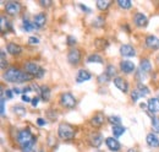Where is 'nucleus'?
<instances>
[{"mask_svg":"<svg viewBox=\"0 0 159 152\" xmlns=\"http://www.w3.org/2000/svg\"><path fill=\"white\" fill-rule=\"evenodd\" d=\"M45 115H47V118H49L52 121H55V120L58 119V118H57V116H58V113H57L54 109H48Z\"/></svg>","mask_w":159,"mask_h":152,"instance_id":"obj_41","label":"nucleus"},{"mask_svg":"<svg viewBox=\"0 0 159 152\" xmlns=\"http://www.w3.org/2000/svg\"><path fill=\"white\" fill-rule=\"evenodd\" d=\"M104 73L109 76L110 78L114 80V78L118 76V69H116V66H115L114 64L109 63V64H107V66H105V71H104Z\"/></svg>","mask_w":159,"mask_h":152,"instance_id":"obj_25","label":"nucleus"},{"mask_svg":"<svg viewBox=\"0 0 159 152\" xmlns=\"http://www.w3.org/2000/svg\"><path fill=\"white\" fill-rule=\"evenodd\" d=\"M38 152H45V151H44L43 149H40V150H39V151H38Z\"/></svg>","mask_w":159,"mask_h":152,"instance_id":"obj_55","label":"nucleus"},{"mask_svg":"<svg viewBox=\"0 0 159 152\" xmlns=\"http://www.w3.org/2000/svg\"><path fill=\"white\" fill-rule=\"evenodd\" d=\"M104 121H105V116H104V114L102 113V112L94 113L92 115V118L89 119L91 125L94 126V128H100V126L104 124Z\"/></svg>","mask_w":159,"mask_h":152,"instance_id":"obj_19","label":"nucleus"},{"mask_svg":"<svg viewBox=\"0 0 159 152\" xmlns=\"http://www.w3.org/2000/svg\"><path fill=\"white\" fill-rule=\"evenodd\" d=\"M147 107L151 114H158L159 113V97H151L147 101Z\"/></svg>","mask_w":159,"mask_h":152,"instance_id":"obj_18","label":"nucleus"},{"mask_svg":"<svg viewBox=\"0 0 159 152\" xmlns=\"http://www.w3.org/2000/svg\"><path fill=\"white\" fill-rule=\"evenodd\" d=\"M79 7L83 11V12H86V14H92V9H91V7H88L87 5L82 4V2H80L79 4Z\"/></svg>","mask_w":159,"mask_h":152,"instance_id":"obj_45","label":"nucleus"},{"mask_svg":"<svg viewBox=\"0 0 159 152\" xmlns=\"http://www.w3.org/2000/svg\"><path fill=\"white\" fill-rule=\"evenodd\" d=\"M5 99H6V97H5V95H4V88H1V97H0L1 109H0V112H1V116H2V118L5 116Z\"/></svg>","mask_w":159,"mask_h":152,"instance_id":"obj_39","label":"nucleus"},{"mask_svg":"<svg viewBox=\"0 0 159 152\" xmlns=\"http://www.w3.org/2000/svg\"><path fill=\"white\" fill-rule=\"evenodd\" d=\"M116 4H118L120 10L127 11V10H131V9H132V2H131L130 0H118Z\"/></svg>","mask_w":159,"mask_h":152,"instance_id":"obj_32","label":"nucleus"},{"mask_svg":"<svg viewBox=\"0 0 159 152\" xmlns=\"http://www.w3.org/2000/svg\"><path fill=\"white\" fill-rule=\"evenodd\" d=\"M12 112H14V114H15L16 116L23 118V116L27 114V109H26L23 106H21V104H15V106L12 107Z\"/></svg>","mask_w":159,"mask_h":152,"instance_id":"obj_29","label":"nucleus"},{"mask_svg":"<svg viewBox=\"0 0 159 152\" xmlns=\"http://www.w3.org/2000/svg\"><path fill=\"white\" fill-rule=\"evenodd\" d=\"M37 140H38L37 136H34V139H33L31 142L20 146L21 152H34V146H36V144H37Z\"/></svg>","mask_w":159,"mask_h":152,"instance_id":"obj_26","label":"nucleus"},{"mask_svg":"<svg viewBox=\"0 0 159 152\" xmlns=\"http://www.w3.org/2000/svg\"><path fill=\"white\" fill-rule=\"evenodd\" d=\"M4 11L7 16H17L20 15V12L22 11V4L20 1H15V0H10L6 1L4 4Z\"/></svg>","mask_w":159,"mask_h":152,"instance_id":"obj_5","label":"nucleus"},{"mask_svg":"<svg viewBox=\"0 0 159 152\" xmlns=\"http://www.w3.org/2000/svg\"><path fill=\"white\" fill-rule=\"evenodd\" d=\"M105 146L109 151L111 152H119L121 150V144L119 142V140L114 136H108L105 139Z\"/></svg>","mask_w":159,"mask_h":152,"instance_id":"obj_15","label":"nucleus"},{"mask_svg":"<svg viewBox=\"0 0 159 152\" xmlns=\"http://www.w3.org/2000/svg\"><path fill=\"white\" fill-rule=\"evenodd\" d=\"M113 82H114V86L119 90L120 92L127 93V92L130 91V83H129V81H127L126 78H124L122 76H116V77L113 80Z\"/></svg>","mask_w":159,"mask_h":152,"instance_id":"obj_13","label":"nucleus"},{"mask_svg":"<svg viewBox=\"0 0 159 152\" xmlns=\"http://www.w3.org/2000/svg\"><path fill=\"white\" fill-rule=\"evenodd\" d=\"M126 152H139V151L137 150V149H136V147H130V149H129V150H127Z\"/></svg>","mask_w":159,"mask_h":152,"instance_id":"obj_53","label":"nucleus"},{"mask_svg":"<svg viewBox=\"0 0 159 152\" xmlns=\"http://www.w3.org/2000/svg\"><path fill=\"white\" fill-rule=\"evenodd\" d=\"M4 95H5V97L7 98V99H12L14 98V91H12V88H4Z\"/></svg>","mask_w":159,"mask_h":152,"instance_id":"obj_43","label":"nucleus"},{"mask_svg":"<svg viewBox=\"0 0 159 152\" xmlns=\"http://www.w3.org/2000/svg\"><path fill=\"white\" fill-rule=\"evenodd\" d=\"M103 141H104V137L99 131H93L88 135V144L91 145V147L98 149L102 146Z\"/></svg>","mask_w":159,"mask_h":152,"instance_id":"obj_12","label":"nucleus"},{"mask_svg":"<svg viewBox=\"0 0 159 152\" xmlns=\"http://www.w3.org/2000/svg\"><path fill=\"white\" fill-rule=\"evenodd\" d=\"M39 101H40V96L36 95V96H34V97H32V102H31V104H32V107H33V108H36V107L38 106V103H39Z\"/></svg>","mask_w":159,"mask_h":152,"instance_id":"obj_46","label":"nucleus"},{"mask_svg":"<svg viewBox=\"0 0 159 152\" xmlns=\"http://www.w3.org/2000/svg\"><path fill=\"white\" fill-rule=\"evenodd\" d=\"M36 123H37V125H38L39 128H42V126H44V125H47V120H45L44 118H38Z\"/></svg>","mask_w":159,"mask_h":152,"instance_id":"obj_47","label":"nucleus"},{"mask_svg":"<svg viewBox=\"0 0 159 152\" xmlns=\"http://www.w3.org/2000/svg\"><path fill=\"white\" fill-rule=\"evenodd\" d=\"M139 69L141 71H143L146 75L151 74L152 70H153V66H152V63L148 58H142L139 60Z\"/></svg>","mask_w":159,"mask_h":152,"instance_id":"obj_21","label":"nucleus"},{"mask_svg":"<svg viewBox=\"0 0 159 152\" xmlns=\"http://www.w3.org/2000/svg\"><path fill=\"white\" fill-rule=\"evenodd\" d=\"M66 44L69 45V47H71V48H75V45L77 44V38L75 37V36H67L66 37Z\"/></svg>","mask_w":159,"mask_h":152,"instance_id":"obj_38","label":"nucleus"},{"mask_svg":"<svg viewBox=\"0 0 159 152\" xmlns=\"http://www.w3.org/2000/svg\"><path fill=\"white\" fill-rule=\"evenodd\" d=\"M107 120H108V123L111 124L113 126H115V125H121V118H120L119 115H109V116L107 118Z\"/></svg>","mask_w":159,"mask_h":152,"instance_id":"obj_35","label":"nucleus"},{"mask_svg":"<svg viewBox=\"0 0 159 152\" xmlns=\"http://www.w3.org/2000/svg\"><path fill=\"white\" fill-rule=\"evenodd\" d=\"M21 99H22L23 103H31V102H32V98L28 95H22L21 96Z\"/></svg>","mask_w":159,"mask_h":152,"instance_id":"obj_48","label":"nucleus"},{"mask_svg":"<svg viewBox=\"0 0 159 152\" xmlns=\"http://www.w3.org/2000/svg\"><path fill=\"white\" fill-rule=\"evenodd\" d=\"M135 78H136V81H137V83H143V81L147 78V75H146L143 71H141L139 68H137V70H136V73H135Z\"/></svg>","mask_w":159,"mask_h":152,"instance_id":"obj_36","label":"nucleus"},{"mask_svg":"<svg viewBox=\"0 0 159 152\" xmlns=\"http://www.w3.org/2000/svg\"><path fill=\"white\" fill-rule=\"evenodd\" d=\"M146 144L151 149H159V137L157 134L151 131L146 135Z\"/></svg>","mask_w":159,"mask_h":152,"instance_id":"obj_17","label":"nucleus"},{"mask_svg":"<svg viewBox=\"0 0 159 152\" xmlns=\"http://www.w3.org/2000/svg\"><path fill=\"white\" fill-rule=\"evenodd\" d=\"M34 139V135L32 134L31 129L30 128H23V129H20L17 134H16V142L22 146L25 144H28L31 142L32 140Z\"/></svg>","mask_w":159,"mask_h":152,"instance_id":"obj_6","label":"nucleus"},{"mask_svg":"<svg viewBox=\"0 0 159 152\" xmlns=\"http://www.w3.org/2000/svg\"><path fill=\"white\" fill-rule=\"evenodd\" d=\"M31 91H33L32 90V86H25V87H22V95H27Z\"/></svg>","mask_w":159,"mask_h":152,"instance_id":"obj_49","label":"nucleus"},{"mask_svg":"<svg viewBox=\"0 0 159 152\" xmlns=\"http://www.w3.org/2000/svg\"><path fill=\"white\" fill-rule=\"evenodd\" d=\"M40 99L43 101V102H45V103H48L49 101H50V98H52V90H50V87L48 86V85H42L40 86Z\"/></svg>","mask_w":159,"mask_h":152,"instance_id":"obj_23","label":"nucleus"},{"mask_svg":"<svg viewBox=\"0 0 159 152\" xmlns=\"http://www.w3.org/2000/svg\"><path fill=\"white\" fill-rule=\"evenodd\" d=\"M28 44H32V45H36V44H39V37H37V36H31V37L28 38Z\"/></svg>","mask_w":159,"mask_h":152,"instance_id":"obj_42","label":"nucleus"},{"mask_svg":"<svg viewBox=\"0 0 159 152\" xmlns=\"http://www.w3.org/2000/svg\"><path fill=\"white\" fill-rule=\"evenodd\" d=\"M47 19H48V16H47V14L44 12V11H40L38 14H36L34 16H33V22H34V25L37 26V28L40 30V28H43L44 26H45V23H47Z\"/></svg>","mask_w":159,"mask_h":152,"instance_id":"obj_20","label":"nucleus"},{"mask_svg":"<svg viewBox=\"0 0 159 152\" xmlns=\"http://www.w3.org/2000/svg\"><path fill=\"white\" fill-rule=\"evenodd\" d=\"M59 103L65 109H75L77 106V98L72 92H62L59 96Z\"/></svg>","mask_w":159,"mask_h":152,"instance_id":"obj_4","label":"nucleus"},{"mask_svg":"<svg viewBox=\"0 0 159 152\" xmlns=\"http://www.w3.org/2000/svg\"><path fill=\"white\" fill-rule=\"evenodd\" d=\"M121 28H122V31H125V32H127V33H130V32H131V27H130L129 25H126V23H125V25H122V26H121Z\"/></svg>","mask_w":159,"mask_h":152,"instance_id":"obj_51","label":"nucleus"},{"mask_svg":"<svg viewBox=\"0 0 159 152\" xmlns=\"http://www.w3.org/2000/svg\"><path fill=\"white\" fill-rule=\"evenodd\" d=\"M136 90L139 92V95L141 97H146V96H148L151 93V90H149V87L147 86V85H144V83H137V86H136Z\"/></svg>","mask_w":159,"mask_h":152,"instance_id":"obj_31","label":"nucleus"},{"mask_svg":"<svg viewBox=\"0 0 159 152\" xmlns=\"http://www.w3.org/2000/svg\"><path fill=\"white\" fill-rule=\"evenodd\" d=\"M110 77L107 75L105 73H103V74H100V75L97 76V82L100 83V85H104V83H108V82H110Z\"/></svg>","mask_w":159,"mask_h":152,"instance_id":"obj_37","label":"nucleus"},{"mask_svg":"<svg viewBox=\"0 0 159 152\" xmlns=\"http://www.w3.org/2000/svg\"><path fill=\"white\" fill-rule=\"evenodd\" d=\"M1 59H6V54H5L4 49H1Z\"/></svg>","mask_w":159,"mask_h":152,"instance_id":"obj_54","label":"nucleus"},{"mask_svg":"<svg viewBox=\"0 0 159 152\" xmlns=\"http://www.w3.org/2000/svg\"><path fill=\"white\" fill-rule=\"evenodd\" d=\"M151 125H152V131L156 134H159V116L152 115V118H151Z\"/></svg>","mask_w":159,"mask_h":152,"instance_id":"obj_34","label":"nucleus"},{"mask_svg":"<svg viewBox=\"0 0 159 152\" xmlns=\"http://www.w3.org/2000/svg\"><path fill=\"white\" fill-rule=\"evenodd\" d=\"M86 63H88V64H92V63H97V64H103L104 63V59L102 55L99 54H97V53H92V54H89L87 59H86Z\"/></svg>","mask_w":159,"mask_h":152,"instance_id":"obj_28","label":"nucleus"},{"mask_svg":"<svg viewBox=\"0 0 159 152\" xmlns=\"http://www.w3.org/2000/svg\"><path fill=\"white\" fill-rule=\"evenodd\" d=\"M104 25H105V17L100 16V15L94 17L93 21H92V26L96 27V28H102V27H104Z\"/></svg>","mask_w":159,"mask_h":152,"instance_id":"obj_33","label":"nucleus"},{"mask_svg":"<svg viewBox=\"0 0 159 152\" xmlns=\"http://www.w3.org/2000/svg\"><path fill=\"white\" fill-rule=\"evenodd\" d=\"M0 30H1L2 35H5V33L7 35L9 32H14V26L5 14H2L0 17Z\"/></svg>","mask_w":159,"mask_h":152,"instance_id":"obj_14","label":"nucleus"},{"mask_svg":"<svg viewBox=\"0 0 159 152\" xmlns=\"http://www.w3.org/2000/svg\"><path fill=\"white\" fill-rule=\"evenodd\" d=\"M2 80L5 82L9 83H26L33 80V77L28 75L26 71H23L22 69L17 68V66H10L7 70H5L2 73Z\"/></svg>","mask_w":159,"mask_h":152,"instance_id":"obj_1","label":"nucleus"},{"mask_svg":"<svg viewBox=\"0 0 159 152\" xmlns=\"http://www.w3.org/2000/svg\"><path fill=\"white\" fill-rule=\"evenodd\" d=\"M5 48H6V52L10 55H12V57L20 55L21 53H22V50H23V48L21 47L19 43H16V42H9Z\"/></svg>","mask_w":159,"mask_h":152,"instance_id":"obj_16","label":"nucleus"},{"mask_svg":"<svg viewBox=\"0 0 159 152\" xmlns=\"http://www.w3.org/2000/svg\"><path fill=\"white\" fill-rule=\"evenodd\" d=\"M92 74L88 71V70H86V69H80L79 71H77V74H76V82L77 83H82V82H87V81H89V80H92Z\"/></svg>","mask_w":159,"mask_h":152,"instance_id":"obj_22","label":"nucleus"},{"mask_svg":"<svg viewBox=\"0 0 159 152\" xmlns=\"http://www.w3.org/2000/svg\"><path fill=\"white\" fill-rule=\"evenodd\" d=\"M12 91H14L15 95H22V88L19 87V86H14L12 87Z\"/></svg>","mask_w":159,"mask_h":152,"instance_id":"obj_50","label":"nucleus"},{"mask_svg":"<svg viewBox=\"0 0 159 152\" xmlns=\"http://www.w3.org/2000/svg\"><path fill=\"white\" fill-rule=\"evenodd\" d=\"M126 131V128L124 126V125H115V126H113L111 128V133H113V136L114 137H120L121 135H124Z\"/></svg>","mask_w":159,"mask_h":152,"instance_id":"obj_30","label":"nucleus"},{"mask_svg":"<svg viewBox=\"0 0 159 152\" xmlns=\"http://www.w3.org/2000/svg\"><path fill=\"white\" fill-rule=\"evenodd\" d=\"M139 107H141V109H142V111H148L147 103H141V104H139Z\"/></svg>","mask_w":159,"mask_h":152,"instance_id":"obj_52","label":"nucleus"},{"mask_svg":"<svg viewBox=\"0 0 159 152\" xmlns=\"http://www.w3.org/2000/svg\"><path fill=\"white\" fill-rule=\"evenodd\" d=\"M144 45L148 50L157 52L159 50V37L156 35H148L144 37Z\"/></svg>","mask_w":159,"mask_h":152,"instance_id":"obj_9","label":"nucleus"},{"mask_svg":"<svg viewBox=\"0 0 159 152\" xmlns=\"http://www.w3.org/2000/svg\"><path fill=\"white\" fill-rule=\"evenodd\" d=\"M130 98H131V102H134V103H136L137 101H139V98H142L141 95H139V92L135 88V90H132L131 92H130Z\"/></svg>","mask_w":159,"mask_h":152,"instance_id":"obj_40","label":"nucleus"},{"mask_svg":"<svg viewBox=\"0 0 159 152\" xmlns=\"http://www.w3.org/2000/svg\"><path fill=\"white\" fill-rule=\"evenodd\" d=\"M76 136V129L69 123H60L58 126V137L64 141H71Z\"/></svg>","mask_w":159,"mask_h":152,"instance_id":"obj_3","label":"nucleus"},{"mask_svg":"<svg viewBox=\"0 0 159 152\" xmlns=\"http://www.w3.org/2000/svg\"><path fill=\"white\" fill-rule=\"evenodd\" d=\"M132 21H134V25L139 28H144L148 26V17L146 14L141 12V11H137L132 16Z\"/></svg>","mask_w":159,"mask_h":152,"instance_id":"obj_11","label":"nucleus"},{"mask_svg":"<svg viewBox=\"0 0 159 152\" xmlns=\"http://www.w3.org/2000/svg\"><path fill=\"white\" fill-rule=\"evenodd\" d=\"M66 59H67V63L72 66H77L82 61V53L79 48H70V50L67 52V55H66Z\"/></svg>","mask_w":159,"mask_h":152,"instance_id":"obj_7","label":"nucleus"},{"mask_svg":"<svg viewBox=\"0 0 159 152\" xmlns=\"http://www.w3.org/2000/svg\"><path fill=\"white\" fill-rule=\"evenodd\" d=\"M111 4L113 2L109 1V0H97L96 1V6L99 11H108L109 7L111 6Z\"/></svg>","mask_w":159,"mask_h":152,"instance_id":"obj_27","label":"nucleus"},{"mask_svg":"<svg viewBox=\"0 0 159 152\" xmlns=\"http://www.w3.org/2000/svg\"><path fill=\"white\" fill-rule=\"evenodd\" d=\"M23 71H26L28 75H31L33 78H37V80L43 78V76L45 75V69L32 60L23 63Z\"/></svg>","mask_w":159,"mask_h":152,"instance_id":"obj_2","label":"nucleus"},{"mask_svg":"<svg viewBox=\"0 0 159 152\" xmlns=\"http://www.w3.org/2000/svg\"><path fill=\"white\" fill-rule=\"evenodd\" d=\"M21 28H22V31H25V32H33V31H37V30H38L33 21L26 19V17L22 20Z\"/></svg>","mask_w":159,"mask_h":152,"instance_id":"obj_24","label":"nucleus"},{"mask_svg":"<svg viewBox=\"0 0 159 152\" xmlns=\"http://www.w3.org/2000/svg\"><path fill=\"white\" fill-rule=\"evenodd\" d=\"M119 53L122 58H134L136 57V54H137L136 48L132 44H129V43H125V44L120 45Z\"/></svg>","mask_w":159,"mask_h":152,"instance_id":"obj_10","label":"nucleus"},{"mask_svg":"<svg viewBox=\"0 0 159 152\" xmlns=\"http://www.w3.org/2000/svg\"><path fill=\"white\" fill-rule=\"evenodd\" d=\"M119 69L120 71L125 75H131V74H135L136 73V65L134 61L131 60H127V59H122L120 60L119 63Z\"/></svg>","mask_w":159,"mask_h":152,"instance_id":"obj_8","label":"nucleus"},{"mask_svg":"<svg viewBox=\"0 0 159 152\" xmlns=\"http://www.w3.org/2000/svg\"><path fill=\"white\" fill-rule=\"evenodd\" d=\"M39 5L43 9H48L49 6L53 5V1H50V0H39Z\"/></svg>","mask_w":159,"mask_h":152,"instance_id":"obj_44","label":"nucleus"}]
</instances>
